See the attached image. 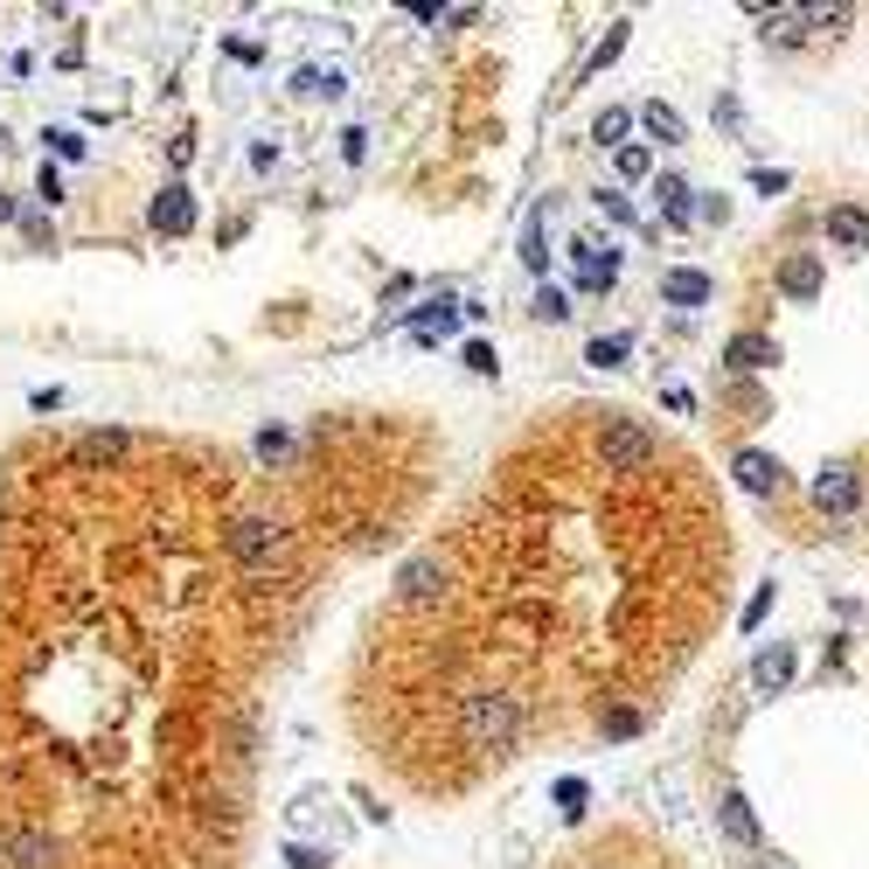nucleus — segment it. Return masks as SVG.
Listing matches in <instances>:
<instances>
[{"mask_svg": "<svg viewBox=\"0 0 869 869\" xmlns=\"http://www.w3.org/2000/svg\"><path fill=\"white\" fill-rule=\"evenodd\" d=\"M438 592H445V557H438V549H425V557H411V564H404L397 598H404V605H432Z\"/></svg>", "mask_w": 869, "mask_h": 869, "instance_id": "f257e3e1", "label": "nucleus"}, {"mask_svg": "<svg viewBox=\"0 0 869 869\" xmlns=\"http://www.w3.org/2000/svg\"><path fill=\"white\" fill-rule=\"evenodd\" d=\"M230 549H236L244 564H265L272 549H279V522H265V515H244V522L230 529Z\"/></svg>", "mask_w": 869, "mask_h": 869, "instance_id": "f03ea898", "label": "nucleus"}, {"mask_svg": "<svg viewBox=\"0 0 869 869\" xmlns=\"http://www.w3.org/2000/svg\"><path fill=\"white\" fill-rule=\"evenodd\" d=\"M189 223H195V202H189V189H161V195H153V230L181 236Z\"/></svg>", "mask_w": 869, "mask_h": 869, "instance_id": "7ed1b4c3", "label": "nucleus"}, {"mask_svg": "<svg viewBox=\"0 0 869 869\" xmlns=\"http://www.w3.org/2000/svg\"><path fill=\"white\" fill-rule=\"evenodd\" d=\"M119 453H125V432H91L84 445H77V459H91V466L98 459H119Z\"/></svg>", "mask_w": 869, "mask_h": 869, "instance_id": "20e7f679", "label": "nucleus"}, {"mask_svg": "<svg viewBox=\"0 0 869 869\" xmlns=\"http://www.w3.org/2000/svg\"><path fill=\"white\" fill-rule=\"evenodd\" d=\"M42 856H49V841H42V835H21V841H14V869H49Z\"/></svg>", "mask_w": 869, "mask_h": 869, "instance_id": "39448f33", "label": "nucleus"}, {"mask_svg": "<svg viewBox=\"0 0 869 869\" xmlns=\"http://www.w3.org/2000/svg\"><path fill=\"white\" fill-rule=\"evenodd\" d=\"M703 293H709V285H703L696 272H675V279H668V300H703Z\"/></svg>", "mask_w": 869, "mask_h": 869, "instance_id": "423d86ee", "label": "nucleus"}, {"mask_svg": "<svg viewBox=\"0 0 869 869\" xmlns=\"http://www.w3.org/2000/svg\"><path fill=\"white\" fill-rule=\"evenodd\" d=\"M285 862H293V869H327V856L306 849V841H285Z\"/></svg>", "mask_w": 869, "mask_h": 869, "instance_id": "0eeeda50", "label": "nucleus"}, {"mask_svg": "<svg viewBox=\"0 0 869 869\" xmlns=\"http://www.w3.org/2000/svg\"><path fill=\"white\" fill-rule=\"evenodd\" d=\"M321 807H327V794H300V807H293V828H313V821H321Z\"/></svg>", "mask_w": 869, "mask_h": 869, "instance_id": "6e6552de", "label": "nucleus"}, {"mask_svg": "<svg viewBox=\"0 0 869 869\" xmlns=\"http://www.w3.org/2000/svg\"><path fill=\"white\" fill-rule=\"evenodd\" d=\"M647 125H654V133H661V140H675V133H681V119L668 112V104H647Z\"/></svg>", "mask_w": 869, "mask_h": 869, "instance_id": "1a4fd4ad", "label": "nucleus"}, {"mask_svg": "<svg viewBox=\"0 0 869 869\" xmlns=\"http://www.w3.org/2000/svg\"><path fill=\"white\" fill-rule=\"evenodd\" d=\"M36 195H42V202H57V195H63V174H57V168H42V181H36Z\"/></svg>", "mask_w": 869, "mask_h": 869, "instance_id": "9d476101", "label": "nucleus"}, {"mask_svg": "<svg viewBox=\"0 0 869 869\" xmlns=\"http://www.w3.org/2000/svg\"><path fill=\"white\" fill-rule=\"evenodd\" d=\"M49 140H57L63 161H84V140H77V133H49Z\"/></svg>", "mask_w": 869, "mask_h": 869, "instance_id": "9b49d317", "label": "nucleus"}, {"mask_svg": "<svg viewBox=\"0 0 869 869\" xmlns=\"http://www.w3.org/2000/svg\"><path fill=\"white\" fill-rule=\"evenodd\" d=\"M21 230H29V244H36V251H49V216H29Z\"/></svg>", "mask_w": 869, "mask_h": 869, "instance_id": "f8f14e48", "label": "nucleus"}, {"mask_svg": "<svg viewBox=\"0 0 869 869\" xmlns=\"http://www.w3.org/2000/svg\"><path fill=\"white\" fill-rule=\"evenodd\" d=\"M8 216H14V202H8V195H0V223H8Z\"/></svg>", "mask_w": 869, "mask_h": 869, "instance_id": "ddd939ff", "label": "nucleus"}]
</instances>
